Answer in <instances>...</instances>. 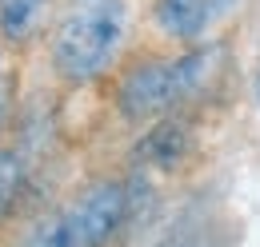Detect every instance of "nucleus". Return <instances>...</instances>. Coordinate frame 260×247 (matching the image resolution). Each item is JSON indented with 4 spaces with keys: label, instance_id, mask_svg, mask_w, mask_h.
Listing matches in <instances>:
<instances>
[{
    "label": "nucleus",
    "instance_id": "5",
    "mask_svg": "<svg viewBox=\"0 0 260 247\" xmlns=\"http://www.w3.org/2000/svg\"><path fill=\"white\" fill-rule=\"evenodd\" d=\"M196 155V120L192 112H176L164 120L148 124L136 144H132V159L136 172H180L188 159Z\"/></svg>",
    "mask_w": 260,
    "mask_h": 247
},
{
    "label": "nucleus",
    "instance_id": "1",
    "mask_svg": "<svg viewBox=\"0 0 260 247\" xmlns=\"http://www.w3.org/2000/svg\"><path fill=\"white\" fill-rule=\"evenodd\" d=\"M224 76V48L220 44H196V48H164L140 52L116 68L112 76V112L124 128L144 132L148 124L192 112L220 88Z\"/></svg>",
    "mask_w": 260,
    "mask_h": 247
},
{
    "label": "nucleus",
    "instance_id": "2",
    "mask_svg": "<svg viewBox=\"0 0 260 247\" xmlns=\"http://www.w3.org/2000/svg\"><path fill=\"white\" fill-rule=\"evenodd\" d=\"M128 0H60L48 24V68L64 88H96L124 64Z\"/></svg>",
    "mask_w": 260,
    "mask_h": 247
},
{
    "label": "nucleus",
    "instance_id": "6",
    "mask_svg": "<svg viewBox=\"0 0 260 247\" xmlns=\"http://www.w3.org/2000/svg\"><path fill=\"white\" fill-rule=\"evenodd\" d=\"M48 4L52 0H0V40L12 48L32 44L48 28Z\"/></svg>",
    "mask_w": 260,
    "mask_h": 247
},
{
    "label": "nucleus",
    "instance_id": "8",
    "mask_svg": "<svg viewBox=\"0 0 260 247\" xmlns=\"http://www.w3.org/2000/svg\"><path fill=\"white\" fill-rule=\"evenodd\" d=\"M8 112H12V92H8V72H4V40H0V140L8 128Z\"/></svg>",
    "mask_w": 260,
    "mask_h": 247
},
{
    "label": "nucleus",
    "instance_id": "9",
    "mask_svg": "<svg viewBox=\"0 0 260 247\" xmlns=\"http://www.w3.org/2000/svg\"><path fill=\"white\" fill-rule=\"evenodd\" d=\"M160 247H220L212 235H200V231H184V235H172V239H164Z\"/></svg>",
    "mask_w": 260,
    "mask_h": 247
},
{
    "label": "nucleus",
    "instance_id": "3",
    "mask_svg": "<svg viewBox=\"0 0 260 247\" xmlns=\"http://www.w3.org/2000/svg\"><path fill=\"white\" fill-rule=\"evenodd\" d=\"M144 172H104L72 191L56 212L36 219L20 247H116L140 216Z\"/></svg>",
    "mask_w": 260,
    "mask_h": 247
},
{
    "label": "nucleus",
    "instance_id": "10",
    "mask_svg": "<svg viewBox=\"0 0 260 247\" xmlns=\"http://www.w3.org/2000/svg\"><path fill=\"white\" fill-rule=\"evenodd\" d=\"M256 92H260V76H256Z\"/></svg>",
    "mask_w": 260,
    "mask_h": 247
},
{
    "label": "nucleus",
    "instance_id": "7",
    "mask_svg": "<svg viewBox=\"0 0 260 247\" xmlns=\"http://www.w3.org/2000/svg\"><path fill=\"white\" fill-rule=\"evenodd\" d=\"M32 180V159L20 144H0V227L20 208L24 191Z\"/></svg>",
    "mask_w": 260,
    "mask_h": 247
},
{
    "label": "nucleus",
    "instance_id": "4",
    "mask_svg": "<svg viewBox=\"0 0 260 247\" xmlns=\"http://www.w3.org/2000/svg\"><path fill=\"white\" fill-rule=\"evenodd\" d=\"M244 0H152V28L168 48L212 44L228 16Z\"/></svg>",
    "mask_w": 260,
    "mask_h": 247
}]
</instances>
